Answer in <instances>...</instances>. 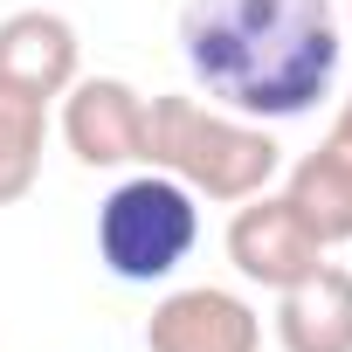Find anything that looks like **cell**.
<instances>
[{"label": "cell", "instance_id": "obj_7", "mask_svg": "<svg viewBox=\"0 0 352 352\" xmlns=\"http://www.w3.org/2000/svg\"><path fill=\"white\" fill-rule=\"evenodd\" d=\"M76 76H83V42H76L69 14L21 8V14L0 21V83H8V90L56 104Z\"/></svg>", "mask_w": 352, "mask_h": 352}, {"label": "cell", "instance_id": "obj_9", "mask_svg": "<svg viewBox=\"0 0 352 352\" xmlns=\"http://www.w3.org/2000/svg\"><path fill=\"white\" fill-rule=\"evenodd\" d=\"M283 201L297 208V221L324 242V249H338V242H352V173L318 145V152H304L290 173H283Z\"/></svg>", "mask_w": 352, "mask_h": 352}, {"label": "cell", "instance_id": "obj_1", "mask_svg": "<svg viewBox=\"0 0 352 352\" xmlns=\"http://www.w3.org/2000/svg\"><path fill=\"white\" fill-rule=\"evenodd\" d=\"M180 56L208 104L270 124L331 97L345 28L331 0H187Z\"/></svg>", "mask_w": 352, "mask_h": 352}, {"label": "cell", "instance_id": "obj_8", "mask_svg": "<svg viewBox=\"0 0 352 352\" xmlns=\"http://www.w3.org/2000/svg\"><path fill=\"white\" fill-rule=\"evenodd\" d=\"M276 345L283 352H352V270L318 263L304 283L276 290Z\"/></svg>", "mask_w": 352, "mask_h": 352}, {"label": "cell", "instance_id": "obj_6", "mask_svg": "<svg viewBox=\"0 0 352 352\" xmlns=\"http://www.w3.org/2000/svg\"><path fill=\"white\" fill-rule=\"evenodd\" d=\"M145 352H263V318L221 283L166 290L145 318Z\"/></svg>", "mask_w": 352, "mask_h": 352}, {"label": "cell", "instance_id": "obj_11", "mask_svg": "<svg viewBox=\"0 0 352 352\" xmlns=\"http://www.w3.org/2000/svg\"><path fill=\"white\" fill-rule=\"evenodd\" d=\"M324 152H331V159L352 173V97L338 104V118H331V131H324Z\"/></svg>", "mask_w": 352, "mask_h": 352}, {"label": "cell", "instance_id": "obj_12", "mask_svg": "<svg viewBox=\"0 0 352 352\" xmlns=\"http://www.w3.org/2000/svg\"><path fill=\"white\" fill-rule=\"evenodd\" d=\"M345 49H352V8H345Z\"/></svg>", "mask_w": 352, "mask_h": 352}, {"label": "cell", "instance_id": "obj_10", "mask_svg": "<svg viewBox=\"0 0 352 352\" xmlns=\"http://www.w3.org/2000/svg\"><path fill=\"white\" fill-rule=\"evenodd\" d=\"M42 145H49V104L0 83V208H14L42 180Z\"/></svg>", "mask_w": 352, "mask_h": 352}, {"label": "cell", "instance_id": "obj_5", "mask_svg": "<svg viewBox=\"0 0 352 352\" xmlns=\"http://www.w3.org/2000/svg\"><path fill=\"white\" fill-rule=\"evenodd\" d=\"M228 263L242 283H263V290H290L304 283L318 263H324V242L297 221V208L283 194H249L235 201V221H228Z\"/></svg>", "mask_w": 352, "mask_h": 352}, {"label": "cell", "instance_id": "obj_4", "mask_svg": "<svg viewBox=\"0 0 352 352\" xmlns=\"http://www.w3.org/2000/svg\"><path fill=\"white\" fill-rule=\"evenodd\" d=\"M145 111L152 97H138L124 76H76L63 90V145L90 173L145 166Z\"/></svg>", "mask_w": 352, "mask_h": 352}, {"label": "cell", "instance_id": "obj_3", "mask_svg": "<svg viewBox=\"0 0 352 352\" xmlns=\"http://www.w3.org/2000/svg\"><path fill=\"white\" fill-rule=\"evenodd\" d=\"M194 249H201V201L159 166L118 180L97 201V263L131 290L173 283Z\"/></svg>", "mask_w": 352, "mask_h": 352}, {"label": "cell", "instance_id": "obj_2", "mask_svg": "<svg viewBox=\"0 0 352 352\" xmlns=\"http://www.w3.org/2000/svg\"><path fill=\"white\" fill-rule=\"evenodd\" d=\"M145 166L173 173L194 201L235 208L283 173V145L256 118H235L221 104L173 90V97H152V111H145Z\"/></svg>", "mask_w": 352, "mask_h": 352}]
</instances>
